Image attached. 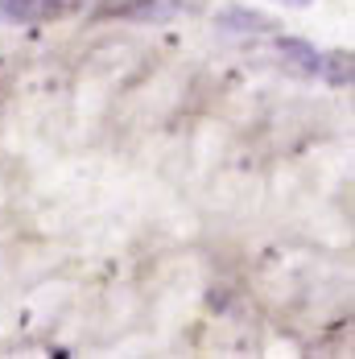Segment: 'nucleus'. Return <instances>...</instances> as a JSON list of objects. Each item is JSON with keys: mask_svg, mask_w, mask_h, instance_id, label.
<instances>
[{"mask_svg": "<svg viewBox=\"0 0 355 359\" xmlns=\"http://www.w3.org/2000/svg\"><path fill=\"white\" fill-rule=\"evenodd\" d=\"M157 8V0H100L95 17L100 21H133V17H149Z\"/></svg>", "mask_w": 355, "mask_h": 359, "instance_id": "nucleus-3", "label": "nucleus"}, {"mask_svg": "<svg viewBox=\"0 0 355 359\" xmlns=\"http://www.w3.org/2000/svg\"><path fill=\"white\" fill-rule=\"evenodd\" d=\"M285 4H297V8H306V4H310V0H285Z\"/></svg>", "mask_w": 355, "mask_h": 359, "instance_id": "nucleus-6", "label": "nucleus"}, {"mask_svg": "<svg viewBox=\"0 0 355 359\" xmlns=\"http://www.w3.org/2000/svg\"><path fill=\"white\" fill-rule=\"evenodd\" d=\"M219 25L232 29V34H269V29H273V21L260 17V13H252V8H227V13L219 17Z\"/></svg>", "mask_w": 355, "mask_h": 359, "instance_id": "nucleus-4", "label": "nucleus"}, {"mask_svg": "<svg viewBox=\"0 0 355 359\" xmlns=\"http://www.w3.org/2000/svg\"><path fill=\"white\" fill-rule=\"evenodd\" d=\"M273 50H277V58L285 62V71L302 74V79L319 74L322 54L310 46V41H302V37H277V41H273Z\"/></svg>", "mask_w": 355, "mask_h": 359, "instance_id": "nucleus-2", "label": "nucleus"}, {"mask_svg": "<svg viewBox=\"0 0 355 359\" xmlns=\"http://www.w3.org/2000/svg\"><path fill=\"white\" fill-rule=\"evenodd\" d=\"M351 67H355L351 50H335V54H326L319 62L322 79H326L330 87H351Z\"/></svg>", "mask_w": 355, "mask_h": 359, "instance_id": "nucleus-5", "label": "nucleus"}, {"mask_svg": "<svg viewBox=\"0 0 355 359\" xmlns=\"http://www.w3.org/2000/svg\"><path fill=\"white\" fill-rule=\"evenodd\" d=\"M67 13V0H0V21L8 25H46Z\"/></svg>", "mask_w": 355, "mask_h": 359, "instance_id": "nucleus-1", "label": "nucleus"}]
</instances>
